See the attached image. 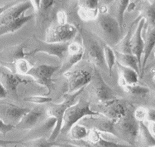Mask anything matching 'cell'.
Masks as SVG:
<instances>
[{
    "label": "cell",
    "mask_w": 155,
    "mask_h": 147,
    "mask_svg": "<svg viewBox=\"0 0 155 147\" xmlns=\"http://www.w3.org/2000/svg\"><path fill=\"white\" fill-rule=\"evenodd\" d=\"M84 88H82L72 94L66 93L64 95V100L60 103H53L52 102L48 103L47 115L48 117H53L56 118V121H57L51 135L48 139V142H54L56 139L60 135L62 126L63 119L65 111L70 106L75 104L74 102L77 97L84 92Z\"/></svg>",
    "instance_id": "7"
},
{
    "label": "cell",
    "mask_w": 155,
    "mask_h": 147,
    "mask_svg": "<svg viewBox=\"0 0 155 147\" xmlns=\"http://www.w3.org/2000/svg\"><path fill=\"white\" fill-rule=\"evenodd\" d=\"M78 3V13L84 21L94 20L99 13V2L96 0H84Z\"/></svg>",
    "instance_id": "23"
},
{
    "label": "cell",
    "mask_w": 155,
    "mask_h": 147,
    "mask_svg": "<svg viewBox=\"0 0 155 147\" xmlns=\"http://www.w3.org/2000/svg\"><path fill=\"white\" fill-rule=\"evenodd\" d=\"M135 117L139 121L143 122H153L155 123V109L152 108L140 107L135 110Z\"/></svg>",
    "instance_id": "31"
},
{
    "label": "cell",
    "mask_w": 155,
    "mask_h": 147,
    "mask_svg": "<svg viewBox=\"0 0 155 147\" xmlns=\"http://www.w3.org/2000/svg\"><path fill=\"white\" fill-rule=\"evenodd\" d=\"M94 67L93 64L82 60L63 74L68 81L67 93L72 94L86 88L92 79Z\"/></svg>",
    "instance_id": "4"
},
{
    "label": "cell",
    "mask_w": 155,
    "mask_h": 147,
    "mask_svg": "<svg viewBox=\"0 0 155 147\" xmlns=\"http://www.w3.org/2000/svg\"><path fill=\"white\" fill-rule=\"evenodd\" d=\"M142 18L139 15L135 19V20L130 24L129 29L127 33L125 36L122 38L118 44L116 45L114 47H113L112 49L115 52L124 53V54H132L131 50V39L133 36L134 34L135 31H134V27L135 25L138 24L140 20Z\"/></svg>",
    "instance_id": "24"
},
{
    "label": "cell",
    "mask_w": 155,
    "mask_h": 147,
    "mask_svg": "<svg viewBox=\"0 0 155 147\" xmlns=\"http://www.w3.org/2000/svg\"><path fill=\"white\" fill-rule=\"evenodd\" d=\"M45 114V110L43 108L30 110L15 125V128L21 130H31L40 123L39 121L41 118H43Z\"/></svg>",
    "instance_id": "21"
},
{
    "label": "cell",
    "mask_w": 155,
    "mask_h": 147,
    "mask_svg": "<svg viewBox=\"0 0 155 147\" xmlns=\"http://www.w3.org/2000/svg\"><path fill=\"white\" fill-rule=\"evenodd\" d=\"M78 32L77 28L68 23H56L51 25L46 32L45 42L49 43H61L72 42Z\"/></svg>",
    "instance_id": "8"
},
{
    "label": "cell",
    "mask_w": 155,
    "mask_h": 147,
    "mask_svg": "<svg viewBox=\"0 0 155 147\" xmlns=\"http://www.w3.org/2000/svg\"><path fill=\"white\" fill-rule=\"evenodd\" d=\"M33 8L32 1L18 2L16 4L6 9L0 15V25H6L17 19L28 9Z\"/></svg>",
    "instance_id": "18"
},
{
    "label": "cell",
    "mask_w": 155,
    "mask_h": 147,
    "mask_svg": "<svg viewBox=\"0 0 155 147\" xmlns=\"http://www.w3.org/2000/svg\"><path fill=\"white\" fill-rule=\"evenodd\" d=\"M122 87L127 93L135 96L144 97L150 93V92L149 88L138 85L137 84L130 85H124Z\"/></svg>",
    "instance_id": "32"
},
{
    "label": "cell",
    "mask_w": 155,
    "mask_h": 147,
    "mask_svg": "<svg viewBox=\"0 0 155 147\" xmlns=\"http://www.w3.org/2000/svg\"><path fill=\"white\" fill-rule=\"evenodd\" d=\"M115 121L101 114L89 115L82 118L78 124L83 125L89 130H95L100 133L111 134L117 136L115 131Z\"/></svg>",
    "instance_id": "11"
},
{
    "label": "cell",
    "mask_w": 155,
    "mask_h": 147,
    "mask_svg": "<svg viewBox=\"0 0 155 147\" xmlns=\"http://www.w3.org/2000/svg\"><path fill=\"white\" fill-rule=\"evenodd\" d=\"M53 99L50 97L46 96H32L26 97L24 99V101L27 102H31L36 104H44L51 102Z\"/></svg>",
    "instance_id": "36"
},
{
    "label": "cell",
    "mask_w": 155,
    "mask_h": 147,
    "mask_svg": "<svg viewBox=\"0 0 155 147\" xmlns=\"http://www.w3.org/2000/svg\"><path fill=\"white\" fill-rule=\"evenodd\" d=\"M135 110L129 104L125 115L115 122L116 138L129 145L134 144L139 136V121L135 117Z\"/></svg>",
    "instance_id": "3"
},
{
    "label": "cell",
    "mask_w": 155,
    "mask_h": 147,
    "mask_svg": "<svg viewBox=\"0 0 155 147\" xmlns=\"http://www.w3.org/2000/svg\"><path fill=\"white\" fill-rule=\"evenodd\" d=\"M8 95V92H7L6 89L3 86V85H2V82H0V100L6 99Z\"/></svg>",
    "instance_id": "41"
},
{
    "label": "cell",
    "mask_w": 155,
    "mask_h": 147,
    "mask_svg": "<svg viewBox=\"0 0 155 147\" xmlns=\"http://www.w3.org/2000/svg\"><path fill=\"white\" fill-rule=\"evenodd\" d=\"M0 82L6 89L8 95L13 98H18L17 89L19 85L24 84L27 85L30 81L25 79L22 75L13 74L7 69V71H0Z\"/></svg>",
    "instance_id": "17"
},
{
    "label": "cell",
    "mask_w": 155,
    "mask_h": 147,
    "mask_svg": "<svg viewBox=\"0 0 155 147\" xmlns=\"http://www.w3.org/2000/svg\"><path fill=\"white\" fill-rule=\"evenodd\" d=\"M104 55L106 64L110 76H112V70L116 64V57L114 50L109 46L105 45L104 47Z\"/></svg>",
    "instance_id": "34"
},
{
    "label": "cell",
    "mask_w": 155,
    "mask_h": 147,
    "mask_svg": "<svg viewBox=\"0 0 155 147\" xmlns=\"http://www.w3.org/2000/svg\"><path fill=\"white\" fill-rule=\"evenodd\" d=\"M139 10V16L145 20L146 24L155 26V0L140 2Z\"/></svg>",
    "instance_id": "27"
},
{
    "label": "cell",
    "mask_w": 155,
    "mask_h": 147,
    "mask_svg": "<svg viewBox=\"0 0 155 147\" xmlns=\"http://www.w3.org/2000/svg\"><path fill=\"white\" fill-rule=\"evenodd\" d=\"M93 21L92 32L105 45L112 48L122 38V30L118 22L107 10H99L97 17Z\"/></svg>",
    "instance_id": "1"
},
{
    "label": "cell",
    "mask_w": 155,
    "mask_h": 147,
    "mask_svg": "<svg viewBox=\"0 0 155 147\" xmlns=\"http://www.w3.org/2000/svg\"><path fill=\"white\" fill-rule=\"evenodd\" d=\"M53 145H55V146H58L60 147H80L78 146H75L72 144H70L66 142H52Z\"/></svg>",
    "instance_id": "40"
},
{
    "label": "cell",
    "mask_w": 155,
    "mask_h": 147,
    "mask_svg": "<svg viewBox=\"0 0 155 147\" xmlns=\"http://www.w3.org/2000/svg\"><path fill=\"white\" fill-rule=\"evenodd\" d=\"M23 142L22 139L20 140H3V139H0V146H6L8 145L11 144H17V143H21L22 144Z\"/></svg>",
    "instance_id": "38"
},
{
    "label": "cell",
    "mask_w": 155,
    "mask_h": 147,
    "mask_svg": "<svg viewBox=\"0 0 155 147\" xmlns=\"http://www.w3.org/2000/svg\"><path fill=\"white\" fill-rule=\"evenodd\" d=\"M115 65L118 70L120 74V82L122 86L124 85H134V84L137 83L139 75L135 71H134L130 68L120 64L117 61Z\"/></svg>",
    "instance_id": "28"
},
{
    "label": "cell",
    "mask_w": 155,
    "mask_h": 147,
    "mask_svg": "<svg viewBox=\"0 0 155 147\" xmlns=\"http://www.w3.org/2000/svg\"><path fill=\"white\" fill-rule=\"evenodd\" d=\"M147 29L144 36H143L144 39V50L141 58V71L140 76L143 77L146 62L148 60L150 56L153 49L155 48V26L147 25Z\"/></svg>",
    "instance_id": "22"
},
{
    "label": "cell",
    "mask_w": 155,
    "mask_h": 147,
    "mask_svg": "<svg viewBox=\"0 0 155 147\" xmlns=\"http://www.w3.org/2000/svg\"><path fill=\"white\" fill-rule=\"evenodd\" d=\"M97 115H100V114L91 110V102L83 98H80L78 102L65 111L60 135H65L68 134L74 125L78 123L82 118Z\"/></svg>",
    "instance_id": "6"
},
{
    "label": "cell",
    "mask_w": 155,
    "mask_h": 147,
    "mask_svg": "<svg viewBox=\"0 0 155 147\" xmlns=\"http://www.w3.org/2000/svg\"><path fill=\"white\" fill-rule=\"evenodd\" d=\"M83 55L84 48L82 44L77 41H72L68 46L67 55L58 71L59 73L64 74L67 72L82 60Z\"/></svg>",
    "instance_id": "15"
},
{
    "label": "cell",
    "mask_w": 155,
    "mask_h": 147,
    "mask_svg": "<svg viewBox=\"0 0 155 147\" xmlns=\"http://www.w3.org/2000/svg\"><path fill=\"white\" fill-rule=\"evenodd\" d=\"M56 118L53 117H48L45 121L38 124L22 139L23 142L35 140L38 139H47L50 137L56 124Z\"/></svg>",
    "instance_id": "16"
},
{
    "label": "cell",
    "mask_w": 155,
    "mask_h": 147,
    "mask_svg": "<svg viewBox=\"0 0 155 147\" xmlns=\"http://www.w3.org/2000/svg\"><path fill=\"white\" fill-rule=\"evenodd\" d=\"M82 44L84 48V55L82 60L93 64L98 69H107L104 55L105 44L101 43V40L92 32L82 31Z\"/></svg>",
    "instance_id": "2"
},
{
    "label": "cell",
    "mask_w": 155,
    "mask_h": 147,
    "mask_svg": "<svg viewBox=\"0 0 155 147\" xmlns=\"http://www.w3.org/2000/svg\"><path fill=\"white\" fill-rule=\"evenodd\" d=\"M129 1H114L110 3L107 12L116 19L122 30L124 24V13L127 9Z\"/></svg>",
    "instance_id": "25"
},
{
    "label": "cell",
    "mask_w": 155,
    "mask_h": 147,
    "mask_svg": "<svg viewBox=\"0 0 155 147\" xmlns=\"http://www.w3.org/2000/svg\"><path fill=\"white\" fill-rule=\"evenodd\" d=\"M150 89V93H151V96L153 97V99L155 100V84H154V85L152 86L151 89Z\"/></svg>",
    "instance_id": "43"
},
{
    "label": "cell",
    "mask_w": 155,
    "mask_h": 147,
    "mask_svg": "<svg viewBox=\"0 0 155 147\" xmlns=\"http://www.w3.org/2000/svg\"><path fill=\"white\" fill-rule=\"evenodd\" d=\"M145 124L150 131L151 135L155 138V123L153 122H145Z\"/></svg>",
    "instance_id": "39"
},
{
    "label": "cell",
    "mask_w": 155,
    "mask_h": 147,
    "mask_svg": "<svg viewBox=\"0 0 155 147\" xmlns=\"http://www.w3.org/2000/svg\"><path fill=\"white\" fill-rule=\"evenodd\" d=\"M86 91L91 100L94 104H102L114 100L117 98L116 94L107 83L105 82L100 70L94 67L92 79L84 88Z\"/></svg>",
    "instance_id": "5"
},
{
    "label": "cell",
    "mask_w": 155,
    "mask_h": 147,
    "mask_svg": "<svg viewBox=\"0 0 155 147\" xmlns=\"http://www.w3.org/2000/svg\"><path fill=\"white\" fill-rule=\"evenodd\" d=\"M139 136L143 147L155 146V138L150 133L145 123L141 121H139Z\"/></svg>",
    "instance_id": "30"
},
{
    "label": "cell",
    "mask_w": 155,
    "mask_h": 147,
    "mask_svg": "<svg viewBox=\"0 0 155 147\" xmlns=\"http://www.w3.org/2000/svg\"><path fill=\"white\" fill-rule=\"evenodd\" d=\"M89 131V130L86 128L77 123L74 125L69 132L70 139L79 140V139H86L88 136Z\"/></svg>",
    "instance_id": "33"
},
{
    "label": "cell",
    "mask_w": 155,
    "mask_h": 147,
    "mask_svg": "<svg viewBox=\"0 0 155 147\" xmlns=\"http://www.w3.org/2000/svg\"><path fill=\"white\" fill-rule=\"evenodd\" d=\"M15 127L13 125L7 124L5 123L1 119H0V134L6 135L8 132L11 131Z\"/></svg>",
    "instance_id": "37"
},
{
    "label": "cell",
    "mask_w": 155,
    "mask_h": 147,
    "mask_svg": "<svg viewBox=\"0 0 155 147\" xmlns=\"http://www.w3.org/2000/svg\"><path fill=\"white\" fill-rule=\"evenodd\" d=\"M154 147H155V146H154Z\"/></svg>",
    "instance_id": "44"
},
{
    "label": "cell",
    "mask_w": 155,
    "mask_h": 147,
    "mask_svg": "<svg viewBox=\"0 0 155 147\" xmlns=\"http://www.w3.org/2000/svg\"><path fill=\"white\" fill-rule=\"evenodd\" d=\"M87 138V139H79V140L65 139L61 142L80 147H129V145L107 140L101 136L100 132L95 130H89Z\"/></svg>",
    "instance_id": "12"
},
{
    "label": "cell",
    "mask_w": 155,
    "mask_h": 147,
    "mask_svg": "<svg viewBox=\"0 0 155 147\" xmlns=\"http://www.w3.org/2000/svg\"><path fill=\"white\" fill-rule=\"evenodd\" d=\"M36 44L32 50L26 53V56H32L38 53H44L51 56H55L61 61L64 60L68 48L71 42L61 43H49L37 38H34Z\"/></svg>",
    "instance_id": "13"
},
{
    "label": "cell",
    "mask_w": 155,
    "mask_h": 147,
    "mask_svg": "<svg viewBox=\"0 0 155 147\" xmlns=\"http://www.w3.org/2000/svg\"><path fill=\"white\" fill-rule=\"evenodd\" d=\"M30 110L13 103L2 102L0 103V119L5 123L15 127Z\"/></svg>",
    "instance_id": "14"
},
{
    "label": "cell",
    "mask_w": 155,
    "mask_h": 147,
    "mask_svg": "<svg viewBox=\"0 0 155 147\" xmlns=\"http://www.w3.org/2000/svg\"><path fill=\"white\" fill-rule=\"evenodd\" d=\"M145 24V20L142 18L137 25L136 31L132 38L130 43L132 53V55L136 56L138 60L140 71H141V58L144 50V39L142 36V32Z\"/></svg>",
    "instance_id": "20"
},
{
    "label": "cell",
    "mask_w": 155,
    "mask_h": 147,
    "mask_svg": "<svg viewBox=\"0 0 155 147\" xmlns=\"http://www.w3.org/2000/svg\"><path fill=\"white\" fill-rule=\"evenodd\" d=\"M17 2H10V3H9V4H8V5H5V6H2V7H0V15H2V13L3 12H4L6 9H8V8H10V7H11L12 6H13V5H14L15 4H16Z\"/></svg>",
    "instance_id": "42"
},
{
    "label": "cell",
    "mask_w": 155,
    "mask_h": 147,
    "mask_svg": "<svg viewBox=\"0 0 155 147\" xmlns=\"http://www.w3.org/2000/svg\"><path fill=\"white\" fill-rule=\"evenodd\" d=\"M128 105L116 99L105 103L94 104L93 107H91V109L94 112L116 122L125 115Z\"/></svg>",
    "instance_id": "10"
},
{
    "label": "cell",
    "mask_w": 155,
    "mask_h": 147,
    "mask_svg": "<svg viewBox=\"0 0 155 147\" xmlns=\"http://www.w3.org/2000/svg\"><path fill=\"white\" fill-rule=\"evenodd\" d=\"M25 147H51L52 142H48L47 139H38L35 140L23 142L22 143Z\"/></svg>",
    "instance_id": "35"
},
{
    "label": "cell",
    "mask_w": 155,
    "mask_h": 147,
    "mask_svg": "<svg viewBox=\"0 0 155 147\" xmlns=\"http://www.w3.org/2000/svg\"><path fill=\"white\" fill-rule=\"evenodd\" d=\"M116 61L120 64L127 67L135 71L140 76V70L138 60L136 56L132 54H124L114 51Z\"/></svg>",
    "instance_id": "29"
},
{
    "label": "cell",
    "mask_w": 155,
    "mask_h": 147,
    "mask_svg": "<svg viewBox=\"0 0 155 147\" xmlns=\"http://www.w3.org/2000/svg\"><path fill=\"white\" fill-rule=\"evenodd\" d=\"M35 15H36L35 13H32L31 15H26L25 13H24L20 17L12 21L10 23L0 25V36L18 31L21 27H22L25 24L30 21Z\"/></svg>",
    "instance_id": "26"
},
{
    "label": "cell",
    "mask_w": 155,
    "mask_h": 147,
    "mask_svg": "<svg viewBox=\"0 0 155 147\" xmlns=\"http://www.w3.org/2000/svg\"><path fill=\"white\" fill-rule=\"evenodd\" d=\"M60 68L59 65H51L43 64L38 66H32L28 72L27 75H29L39 85L47 88L48 96L51 92L53 88V80L52 76L58 72Z\"/></svg>",
    "instance_id": "9"
},
{
    "label": "cell",
    "mask_w": 155,
    "mask_h": 147,
    "mask_svg": "<svg viewBox=\"0 0 155 147\" xmlns=\"http://www.w3.org/2000/svg\"><path fill=\"white\" fill-rule=\"evenodd\" d=\"M25 46L23 45H13L5 47L0 52V66L13 64L20 60L25 58Z\"/></svg>",
    "instance_id": "19"
}]
</instances>
